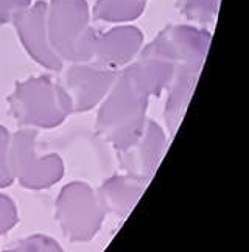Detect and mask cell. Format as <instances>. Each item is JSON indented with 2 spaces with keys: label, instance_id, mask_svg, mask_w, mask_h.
<instances>
[{
  "label": "cell",
  "instance_id": "5b68a950",
  "mask_svg": "<svg viewBox=\"0 0 249 252\" xmlns=\"http://www.w3.org/2000/svg\"><path fill=\"white\" fill-rule=\"evenodd\" d=\"M117 72L92 61L70 63L58 83L72 112H86L100 106L116 81Z\"/></svg>",
  "mask_w": 249,
  "mask_h": 252
},
{
  "label": "cell",
  "instance_id": "2e32d148",
  "mask_svg": "<svg viewBox=\"0 0 249 252\" xmlns=\"http://www.w3.org/2000/svg\"><path fill=\"white\" fill-rule=\"evenodd\" d=\"M31 5V0H0V24H14Z\"/></svg>",
  "mask_w": 249,
  "mask_h": 252
},
{
  "label": "cell",
  "instance_id": "3957f363",
  "mask_svg": "<svg viewBox=\"0 0 249 252\" xmlns=\"http://www.w3.org/2000/svg\"><path fill=\"white\" fill-rule=\"evenodd\" d=\"M8 104L17 123L30 129L56 128L70 114L61 86L49 76H31L19 81Z\"/></svg>",
  "mask_w": 249,
  "mask_h": 252
},
{
  "label": "cell",
  "instance_id": "5bb4252c",
  "mask_svg": "<svg viewBox=\"0 0 249 252\" xmlns=\"http://www.w3.org/2000/svg\"><path fill=\"white\" fill-rule=\"evenodd\" d=\"M176 8L188 22L209 25L218 16L219 0H176Z\"/></svg>",
  "mask_w": 249,
  "mask_h": 252
},
{
  "label": "cell",
  "instance_id": "6da1fadb",
  "mask_svg": "<svg viewBox=\"0 0 249 252\" xmlns=\"http://www.w3.org/2000/svg\"><path fill=\"white\" fill-rule=\"evenodd\" d=\"M150 96L136 83L126 67L117 73L108 95L100 103L95 131L117 151L136 140L148 117Z\"/></svg>",
  "mask_w": 249,
  "mask_h": 252
},
{
  "label": "cell",
  "instance_id": "30bf717a",
  "mask_svg": "<svg viewBox=\"0 0 249 252\" xmlns=\"http://www.w3.org/2000/svg\"><path fill=\"white\" fill-rule=\"evenodd\" d=\"M126 69L145 94L153 98L167 89L173 78L175 64L164 52L150 42L147 47H142L137 58L126 65Z\"/></svg>",
  "mask_w": 249,
  "mask_h": 252
},
{
  "label": "cell",
  "instance_id": "4fadbf2b",
  "mask_svg": "<svg viewBox=\"0 0 249 252\" xmlns=\"http://www.w3.org/2000/svg\"><path fill=\"white\" fill-rule=\"evenodd\" d=\"M148 0H97L92 9L95 21L109 24H129L137 21Z\"/></svg>",
  "mask_w": 249,
  "mask_h": 252
},
{
  "label": "cell",
  "instance_id": "7c38bea8",
  "mask_svg": "<svg viewBox=\"0 0 249 252\" xmlns=\"http://www.w3.org/2000/svg\"><path fill=\"white\" fill-rule=\"evenodd\" d=\"M143 191V181L132 176H116L109 179L100 191V201L119 213L128 209L139 199Z\"/></svg>",
  "mask_w": 249,
  "mask_h": 252
},
{
  "label": "cell",
  "instance_id": "ba28073f",
  "mask_svg": "<svg viewBox=\"0 0 249 252\" xmlns=\"http://www.w3.org/2000/svg\"><path fill=\"white\" fill-rule=\"evenodd\" d=\"M143 47V33L134 25L122 24L104 33H97L91 61L111 70L129 65Z\"/></svg>",
  "mask_w": 249,
  "mask_h": 252
},
{
  "label": "cell",
  "instance_id": "8fae6325",
  "mask_svg": "<svg viewBox=\"0 0 249 252\" xmlns=\"http://www.w3.org/2000/svg\"><path fill=\"white\" fill-rule=\"evenodd\" d=\"M199 80V73L175 69L173 78L167 86V103H165V123L170 134H175L183 122L184 114L188 108L191 95Z\"/></svg>",
  "mask_w": 249,
  "mask_h": 252
},
{
  "label": "cell",
  "instance_id": "277c9868",
  "mask_svg": "<svg viewBox=\"0 0 249 252\" xmlns=\"http://www.w3.org/2000/svg\"><path fill=\"white\" fill-rule=\"evenodd\" d=\"M9 170L24 187L45 189L60 181L64 163L58 154H41L34 129L22 128L9 140Z\"/></svg>",
  "mask_w": 249,
  "mask_h": 252
},
{
  "label": "cell",
  "instance_id": "9a60e30c",
  "mask_svg": "<svg viewBox=\"0 0 249 252\" xmlns=\"http://www.w3.org/2000/svg\"><path fill=\"white\" fill-rule=\"evenodd\" d=\"M9 140L11 134L5 126L0 125V187H6L13 181L9 170Z\"/></svg>",
  "mask_w": 249,
  "mask_h": 252
},
{
  "label": "cell",
  "instance_id": "52a82bcc",
  "mask_svg": "<svg viewBox=\"0 0 249 252\" xmlns=\"http://www.w3.org/2000/svg\"><path fill=\"white\" fill-rule=\"evenodd\" d=\"M47 2L31 3L30 8L14 22L16 32L25 52L45 70L60 72L64 63L52 48L47 32Z\"/></svg>",
  "mask_w": 249,
  "mask_h": 252
},
{
  "label": "cell",
  "instance_id": "7a4b0ae2",
  "mask_svg": "<svg viewBox=\"0 0 249 252\" xmlns=\"http://www.w3.org/2000/svg\"><path fill=\"white\" fill-rule=\"evenodd\" d=\"M45 19L52 48L64 64L91 61L97 32L86 0H50Z\"/></svg>",
  "mask_w": 249,
  "mask_h": 252
},
{
  "label": "cell",
  "instance_id": "8992f818",
  "mask_svg": "<svg viewBox=\"0 0 249 252\" xmlns=\"http://www.w3.org/2000/svg\"><path fill=\"white\" fill-rule=\"evenodd\" d=\"M212 36L196 25H167L151 42L164 52L175 64V69H184L201 75Z\"/></svg>",
  "mask_w": 249,
  "mask_h": 252
},
{
  "label": "cell",
  "instance_id": "9c48e42d",
  "mask_svg": "<svg viewBox=\"0 0 249 252\" xmlns=\"http://www.w3.org/2000/svg\"><path fill=\"white\" fill-rule=\"evenodd\" d=\"M167 148V135L155 120H147L139 137L119 153V160L129 176L147 181L157 168Z\"/></svg>",
  "mask_w": 249,
  "mask_h": 252
}]
</instances>
